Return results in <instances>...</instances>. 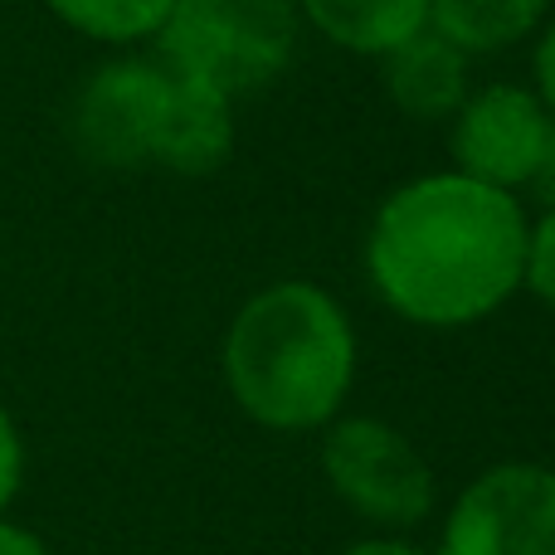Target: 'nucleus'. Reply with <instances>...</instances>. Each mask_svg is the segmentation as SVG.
Segmentation results:
<instances>
[{"label": "nucleus", "instance_id": "4468645a", "mask_svg": "<svg viewBox=\"0 0 555 555\" xmlns=\"http://www.w3.org/2000/svg\"><path fill=\"white\" fill-rule=\"evenodd\" d=\"M20 478H25V443H20V429L5 410H0V517L15 502Z\"/></svg>", "mask_w": 555, "mask_h": 555}, {"label": "nucleus", "instance_id": "20e7f679", "mask_svg": "<svg viewBox=\"0 0 555 555\" xmlns=\"http://www.w3.org/2000/svg\"><path fill=\"white\" fill-rule=\"evenodd\" d=\"M326 488L346 502L361 521L385 531H410L439 502L434 468L390 420L351 414L332 420L322 439Z\"/></svg>", "mask_w": 555, "mask_h": 555}, {"label": "nucleus", "instance_id": "dca6fc26", "mask_svg": "<svg viewBox=\"0 0 555 555\" xmlns=\"http://www.w3.org/2000/svg\"><path fill=\"white\" fill-rule=\"evenodd\" d=\"M521 195H531L541 210H551V205H555V127L546 137V152H541V162H537V176L527 181V191H521Z\"/></svg>", "mask_w": 555, "mask_h": 555}, {"label": "nucleus", "instance_id": "a211bd4d", "mask_svg": "<svg viewBox=\"0 0 555 555\" xmlns=\"http://www.w3.org/2000/svg\"><path fill=\"white\" fill-rule=\"evenodd\" d=\"M341 555H434V551H420L400 537H365V541H356V546H346Z\"/></svg>", "mask_w": 555, "mask_h": 555}, {"label": "nucleus", "instance_id": "f257e3e1", "mask_svg": "<svg viewBox=\"0 0 555 555\" xmlns=\"http://www.w3.org/2000/svg\"><path fill=\"white\" fill-rule=\"evenodd\" d=\"M527 230V201L463 171H434L385 195L365 234V273L395 317L459 332L521 293Z\"/></svg>", "mask_w": 555, "mask_h": 555}, {"label": "nucleus", "instance_id": "423d86ee", "mask_svg": "<svg viewBox=\"0 0 555 555\" xmlns=\"http://www.w3.org/2000/svg\"><path fill=\"white\" fill-rule=\"evenodd\" d=\"M434 555H555V473L498 463L453 498Z\"/></svg>", "mask_w": 555, "mask_h": 555}, {"label": "nucleus", "instance_id": "f8f14e48", "mask_svg": "<svg viewBox=\"0 0 555 555\" xmlns=\"http://www.w3.org/2000/svg\"><path fill=\"white\" fill-rule=\"evenodd\" d=\"M54 20L98 44H142L156 39L176 0H44Z\"/></svg>", "mask_w": 555, "mask_h": 555}, {"label": "nucleus", "instance_id": "9b49d317", "mask_svg": "<svg viewBox=\"0 0 555 555\" xmlns=\"http://www.w3.org/2000/svg\"><path fill=\"white\" fill-rule=\"evenodd\" d=\"M555 0H429V29L468 59L527 44Z\"/></svg>", "mask_w": 555, "mask_h": 555}, {"label": "nucleus", "instance_id": "7ed1b4c3", "mask_svg": "<svg viewBox=\"0 0 555 555\" xmlns=\"http://www.w3.org/2000/svg\"><path fill=\"white\" fill-rule=\"evenodd\" d=\"M297 29L302 15L293 0H176L156 29V59L244 98L293 64Z\"/></svg>", "mask_w": 555, "mask_h": 555}, {"label": "nucleus", "instance_id": "f03ea898", "mask_svg": "<svg viewBox=\"0 0 555 555\" xmlns=\"http://www.w3.org/2000/svg\"><path fill=\"white\" fill-rule=\"evenodd\" d=\"M224 385L254 424L307 434L341 420L356 385V326L326 287L287 278L234 312L224 332Z\"/></svg>", "mask_w": 555, "mask_h": 555}, {"label": "nucleus", "instance_id": "ddd939ff", "mask_svg": "<svg viewBox=\"0 0 555 555\" xmlns=\"http://www.w3.org/2000/svg\"><path fill=\"white\" fill-rule=\"evenodd\" d=\"M521 287L541 307L555 312V205L541 210L527 230V263H521Z\"/></svg>", "mask_w": 555, "mask_h": 555}, {"label": "nucleus", "instance_id": "1a4fd4ad", "mask_svg": "<svg viewBox=\"0 0 555 555\" xmlns=\"http://www.w3.org/2000/svg\"><path fill=\"white\" fill-rule=\"evenodd\" d=\"M230 152H234V98L176 68L171 117H166L156 171L210 176L230 162Z\"/></svg>", "mask_w": 555, "mask_h": 555}, {"label": "nucleus", "instance_id": "6e6552de", "mask_svg": "<svg viewBox=\"0 0 555 555\" xmlns=\"http://www.w3.org/2000/svg\"><path fill=\"white\" fill-rule=\"evenodd\" d=\"M468 64L473 59L463 49H453L443 35L420 29V35H410L380 59L385 93L414 122H449L463 107V98L473 93Z\"/></svg>", "mask_w": 555, "mask_h": 555}, {"label": "nucleus", "instance_id": "0eeeda50", "mask_svg": "<svg viewBox=\"0 0 555 555\" xmlns=\"http://www.w3.org/2000/svg\"><path fill=\"white\" fill-rule=\"evenodd\" d=\"M555 117L541 107V98L521 83H488L473 88L463 107L449 117V156L453 171L473 176L482 185L517 195L537 176V162L546 152Z\"/></svg>", "mask_w": 555, "mask_h": 555}, {"label": "nucleus", "instance_id": "9d476101", "mask_svg": "<svg viewBox=\"0 0 555 555\" xmlns=\"http://www.w3.org/2000/svg\"><path fill=\"white\" fill-rule=\"evenodd\" d=\"M297 15L361 59H385L395 44L429 29V0H293Z\"/></svg>", "mask_w": 555, "mask_h": 555}, {"label": "nucleus", "instance_id": "2eb2a0df", "mask_svg": "<svg viewBox=\"0 0 555 555\" xmlns=\"http://www.w3.org/2000/svg\"><path fill=\"white\" fill-rule=\"evenodd\" d=\"M531 93L541 98V107L555 117V10L541 20L537 29V49H531Z\"/></svg>", "mask_w": 555, "mask_h": 555}, {"label": "nucleus", "instance_id": "39448f33", "mask_svg": "<svg viewBox=\"0 0 555 555\" xmlns=\"http://www.w3.org/2000/svg\"><path fill=\"white\" fill-rule=\"evenodd\" d=\"M176 68L166 59H113L74 98V142L103 171H146L162 156Z\"/></svg>", "mask_w": 555, "mask_h": 555}, {"label": "nucleus", "instance_id": "f3484780", "mask_svg": "<svg viewBox=\"0 0 555 555\" xmlns=\"http://www.w3.org/2000/svg\"><path fill=\"white\" fill-rule=\"evenodd\" d=\"M0 555H54V551H49L29 527H15V521L0 517Z\"/></svg>", "mask_w": 555, "mask_h": 555}]
</instances>
